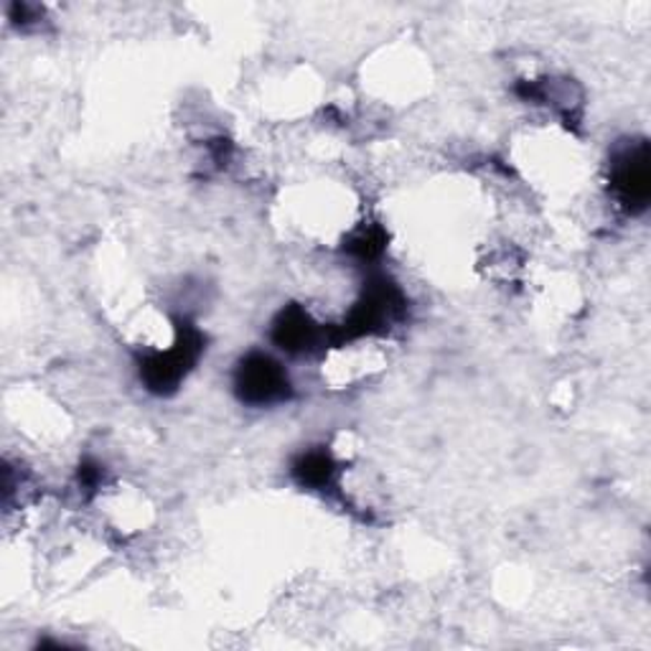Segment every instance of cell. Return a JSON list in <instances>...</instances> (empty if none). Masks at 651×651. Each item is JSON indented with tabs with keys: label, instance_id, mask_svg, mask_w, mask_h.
Masks as SVG:
<instances>
[{
	"label": "cell",
	"instance_id": "1",
	"mask_svg": "<svg viewBox=\"0 0 651 651\" xmlns=\"http://www.w3.org/2000/svg\"><path fill=\"white\" fill-rule=\"evenodd\" d=\"M285 385V375L277 369V364L265 357H255L247 362V367L242 369L240 387L247 399L255 403H271L281 395V387Z\"/></svg>",
	"mask_w": 651,
	"mask_h": 651
}]
</instances>
